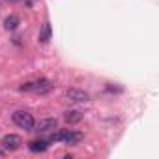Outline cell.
Wrapping results in <instances>:
<instances>
[{
	"mask_svg": "<svg viewBox=\"0 0 159 159\" xmlns=\"http://www.w3.org/2000/svg\"><path fill=\"white\" fill-rule=\"evenodd\" d=\"M13 122H15V125H19L21 129H26V131L34 129V125H36L34 116L30 112H26V111H17L13 114Z\"/></svg>",
	"mask_w": 159,
	"mask_h": 159,
	"instance_id": "obj_1",
	"label": "cell"
},
{
	"mask_svg": "<svg viewBox=\"0 0 159 159\" xmlns=\"http://www.w3.org/2000/svg\"><path fill=\"white\" fill-rule=\"evenodd\" d=\"M52 140L56 142H66V144H79L83 140V133H79V131H60L52 137Z\"/></svg>",
	"mask_w": 159,
	"mask_h": 159,
	"instance_id": "obj_2",
	"label": "cell"
},
{
	"mask_svg": "<svg viewBox=\"0 0 159 159\" xmlns=\"http://www.w3.org/2000/svg\"><path fill=\"white\" fill-rule=\"evenodd\" d=\"M0 144H2V150H8V152H15L21 148L23 140L19 135H6L2 137V140H0Z\"/></svg>",
	"mask_w": 159,
	"mask_h": 159,
	"instance_id": "obj_3",
	"label": "cell"
},
{
	"mask_svg": "<svg viewBox=\"0 0 159 159\" xmlns=\"http://www.w3.org/2000/svg\"><path fill=\"white\" fill-rule=\"evenodd\" d=\"M49 88H51V83L45 81V79L36 81V83H26V84L19 86V90H23V92H47Z\"/></svg>",
	"mask_w": 159,
	"mask_h": 159,
	"instance_id": "obj_4",
	"label": "cell"
},
{
	"mask_svg": "<svg viewBox=\"0 0 159 159\" xmlns=\"http://www.w3.org/2000/svg\"><path fill=\"white\" fill-rule=\"evenodd\" d=\"M66 98L69 99V101H88L90 99V96L84 92V90H77V88H71V90H67V94H66Z\"/></svg>",
	"mask_w": 159,
	"mask_h": 159,
	"instance_id": "obj_5",
	"label": "cell"
},
{
	"mask_svg": "<svg viewBox=\"0 0 159 159\" xmlns=\"http://www.w3.org/2000/svg\"><path fill=\"white\" fill-rule=\"evenodd\" d=\"M52 129H56V120H54V118H45V120H39V124H38V131L47 133V131H52Z\"/></svg>",
	"mask_w": 159,
	"mask_h": 159,
	"instance_id": "obj_6",
	"label": "cell"
},
{
	"mask_svg": "<svg viewBox=\"0 0 159 159\" xmlns=\"http://www.w3.org/2000/svg\"><path fill=\"white\" fill-rule=\"evenodd\" d=\"M64 120L67 122V124H79L83 120V112L81 111H67L66 114H64Z\"/></svg>",
	"mask_w": 159,
	"mask_h": 159,
	"instance_id": "obj_7",
	"label": "cell"
},
{
	"mask_svg": "<svg viewBox=\"0 0 159 159\" xmlns=\"http://www.w3.org/2000/svg\"><path fill=\"white\" fill-rule=\"evenodd\" d=\"M49 39H51V25L43 23V26L39 30V41L41 43H49Z\"/></svg>",
	"mask_w": 159,
	"mask_h": 159,
	"instance_id": "obj_8",
	"label": "cell"
},
{
	"mask_svg": "<svg viewBox=\"0 0 159 159\" xmlns=\"http://www.w3.org/2000/svg\"><path fill=\"white\" fill-rule=\"evenodd\" d=\"M17 26H19V17L17 15H10V17L4 19V28L6 30H15Z\"/></svg>",
	"mask_w": 159,
	"mask_h": 159,
	"instance_id": "obj_9",
	"label": "cell"
},
{
	"mask_svg": "<svg viewBox=\"0 0 159 159\" xmlns=\"http://www.w3.org/2000/svg\"><path fill=\"white\" fill-rule=\"evenodd\" d=\"M28 148H30V152H45L47 150V142L45 140H32L28 144Z\"/></svg>",
	"mask_w": 159,
	"mask_h": 159,
	"instance_id": "obj_10",
	"label": "cell"
},
{
	"mask_svg": "<svg viewBox=\"0 0 159 159\" xmlns=\"http://www.w3.org/2000/svg\"><path fill=\"white\" fill-rule=\"evenodd\" d=\"M0 155H2V150H0Z\"/></svg>",
	"mask_w": 159,
	"mask_h": 159,
	"instance_id": "obj_11",
	"label": "cell"
},
{
	"mask_svg": "<svg viewBox=\"0 0 159 159\" xmlns=\"http://www.w3.org/2000/svg\"><path fill=\"white\" fill-rule=\"evenodd\" d=\"M11 2H17V0H11Z\"/></svg>",
	"mask_w": 159,
	"mask_h": 159,
	"instance_id": "obj_12",
	"label": "cell"
}]
</instances>
